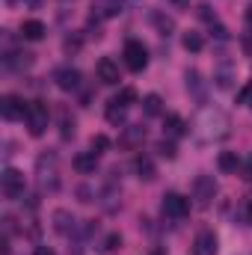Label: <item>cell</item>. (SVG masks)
<instances>
[{"mask_svg":"<svg viewBox=\"0 0 252 255\" xmlns=\"http://www.w3.org/2000/svg\"><path fill=\"white\" fill-rule=\"evenodd\" d=\"M48 122H51L48 104H45V101H30V107H27V130H30L33 136H42V133L48 130Z\"/></svg>","mask_w":252,"mask_h":255,"instance_id":"cell-3","label":"cell"},{"mask_svg":"<svg viewBox=\"0 0 252 255\" xmlns=\"http://www.w3.org/2000/svg\"><path fill=\"white\" fill-rule=\"evenodd\" d=\"M217 235L214 232H199L193 241V255H217Z\"/></svg>","mask_w":252,"mask_h":255,"instance_id":"cell-10","label":"cell"},{"mask_svg":"<svg viewBox=\"0 0 252 255\" xmlns=\"http://www.w3.org/2000/svg\"><path fill=\"white\" fill-rule=\"evenodd\" d=\"M151 21L157 24V30H160V36H169V33L175 30V21H172V18H163L160 12H151Z\"/></svg>","mask_w":252,"mask_h":255,"instance_id":"cell-19","label":"cell"},{"mask_svg":"<svg viewBox=\"0 0 252 255\" xmlns=\"http://www.w3.org/2000/svg\"><path fill=\"white\" fill-rule=\"evenodd\" d=\"M95 166H98V154H95V151H80V154L74 157V169H77L80 175H92Z\"/></svg>","mask_w":252,"mask_h":255,"instance_id":"cell-13","label":"cell"},{"mask_svg":"<svg viewBox=\"0 0 252 255\" xmlns=\"http://www.w3.org/2000/svg\"><path fill=\"white\" fill-rule=\"evenodd\" d=\"M125 113H127V104L122 98H110L107 101V122L119 125V122H125Z\"/></svg>","mask_w":252,"mask_h":255,"instance_id":"cell-16","label":"cell"},{"mask_svg":"<svg viewBox=\"0 0 252 255\" xmlns=\"http://www.w3.org/2000/svg\"><path fill=\"white\" fill-rule=\"evenodd\" d=\"M172 3H178V6H187L190 0H172Z\"/></svg>","mask_w":252,"mask_h":255,"instance_id":"cell-33","label":"cell"},{"mask_svg":"<svg viewBox=\"0 0 252 255\" xmlns=\"http://www.w3.org/2000/svg\"><path fill=\"white\" fill-rule=\"evenodd\" d=\"M247 217L252 220V196H247Z\"/></svg>","mask_w":252,"mask_h":255,"instance_id":"cell-31","label":"cell"},{"mask_svg":"<svg viewBox=\"0 0 252 255\" xmlns=\"http://www.w3.org/2000/svg\"><path fill=\"white\" fill-rule=\"evenodd\" d=\"M116 98H122V101H125L127 107H130V101L136 98V92H133V89H122V95H116Z\"/></svg>","mask_w":252,"mask_h":255,"instance_id":"cell-29","label":"cell"},{"mask_svg":"<svg viewBox=\"0 0 252 255\" xmlns=\"http://www.w3.org/2000/svg\"><path fill=\"white\" fill-rule=\"evenodd\" d=\"M116 247H122V238H119V235H110V238L104 241V250H107V253H113Z\"/></svg>","mask_w":252,"mask_h":255,"instance_id":"cell-27","label":"cell"},{"mask_svg":"<svg viewBox=\"0 0 252 255\" xmlns=\"http://www.w3.org/2000/svg\"><path fill=\"white\" fill-rule=\"evenodd\" d=\"M133 172H136L142 181H154V175H157L154 163H151L145 154H136V157H133Z\"/></svg>","mask_w":252,"mask_h":255,"instance_id":"cell-14","label":"cell"},{"mask_svg":"<svg viewBox=\"0 0 252 255\" xmlns=\"http://www.w3.org/2000/svg\"><path fill=\"white\" fill-rule=\"evenodd\" d=\"M122 57H125V65L130 71H142V68L148 65V48H145L142 42L130 39L125 45V51H122Z\"/></svg>","mask_w":252,"mask_h":255,"instance_id":"cell-5","label":"cell"},{"mask_svg":"<svg viewBox=\"0 0 252 255\" xmlns=\"http://www.w3.org/2000/svg\"><path fill=\"white\" fill-rule=\"evenodd\" d=\"M217 166H220L223 172H238L241 160H238V154H235V151H223V154L217 157Z\"/></svg>","mask_w":252,"mask_h":255,"instance_id":"cell-18","label":"cell"},{"mask_svg":"<svg viewBox=\"0 0 252 255\" xmlns=\"http://www.w3.org/2000/svg\"><path fill=\"white\" fill-rule=\"evenodd\" d=\"M54 80H57V86H60L63 92H74V89L80 86V71H77V68H57Z\"/></svg>","mask_w":252,"mask_h":255,"instance_id":"cell-11","label":"cell"},{"mask_svg":"<svg viewBox=\"0 0 252 255\" xmlns=\"http://www.w3.org/2000/svg\"><path fill=\"white\" fill-rule=\"evenodd\" d=\"M241 175H244L247 181H252V151H250V154H247V160L241 163Z\"/></svg>","mask_w":252,"mask_h":255,"instance_id":"cell-24","label":"cell"},{"mask_svg":"<svg viewBox=\"0 0 252 255\" xmlns=\"http://www.w3.org/2000/svg\"><path fill=\"white\" fill-rule=\"evenodd\" d=\"M104 148H110V139H107L104 133H98V136H92V151L98 154V151H104Z\"/></svg>","mask_w":252,"mask_h":255,"instance_id":"cell-23","label":"cell"},{"mask_svg":"<svg viewBox=\"0 0 252 255\" xmlns=\"http://www.w3.org/2000/svg\"><path fill=\"white\" fill-rule=\"evenodd\" d=\"M95 74H98V80L104 83V86H116L122 77H119V65L113 63L110 57H101L98 65H95Z\"/></svg>","mask_w":252,"mask_h":255,"instance_id":"cell-9","label":"cell"},{"mask_svg":"<svg viewBox=\"0 0 252 255\" xmlns=\"http://www.w3.org/2000/svg\"><path fill=\"white\" fill-rule=\"evenodd\" d=\"M33 255H57V253H54L51 247H36V253H33Z\"/></svg>","mask_w":252,"mask_h":255,"instance_id":"cell-30","label":"cell"},{"mask_svg":"<svg viewBox=\"0 0 252 255\" xmlns=\"http://www.w3.org/2000/svg\"><path fill=\"white\" fill-rule=\"evenodd\" d=\"M60 119H63V136H65V139H68V136L74 133V119L68 122V113H65V110H63V116H60Z\"/></svg>","mask_w":252,"mask_h":255,"instance_id":"cell-26","label":"cell"},{"mask_svg":"<svg viewBox=\"0 0 252 255\" xmlns=\"http://www.w3.org/2000/svg\"><path fill=\"white\" fill-rule=\"evenodd\" d=\"M163 133H166V136H172V139H178V136H184V133H187V122H184L181 116H175V113H172V116H166V119H163Z\"/></svg>","mask_w":252,"mask_h":255,"instance_id":"cell-15","label":"cell"},{"mask_svg":"<svg viewBox=\"0 0 252 255\" xmlns=\"http://www.w3.org/2000/svg\"><path fill=\"white\" fill-rule=\"evenodd\" d=\"M247 24H250V27H252V6H250V9H247Z\"/></svg>","mask_w":252,"mask_h":255,"instance_id":"cell-32","label":"cell"},{"mask_svg":"<svg viewBox=\"0 0 252 255\" xmlns=\"http://www.w3.org/2000/svg\"><path fill=\"white\" fill-rule=\"evenodd\" d=\"M202 45H205V39H202L199 33H193V30H190V33H184V48H187V51H193V54H196V51H202Z\"/></svg>","mask_w":252,"mask_h":255,"instance_id":"cell-22","label":"cell"},{"mask_svg":"<svg viewBox=\"0 0 252 255\" xmlns=\"http://www.w3.org/2000/svg\"><path fill=\"white\" fill-rule=\"evenodd\" d=\"M154 255H160V253H154Z\"/></svg>","mask_w":252,"mask_h":255,"instance_id":"cell-34","label":"cell"},{"mask_svg":"<svg viewBox=\"0 0 252 255\" xmlns=\"http://www.w3.org/2000/svg\"><path fill=\"white\" fill-rule=\"evenodd\" d=\"M142 107H145L148 116H160V113H163V101H160V95H145Z\"/></svg>","mask_w":252,"mask_h":255,"instance_id":"cell-20","label":"cell"},{"mask_svg":"<svg viewBox=\"0 0 252 255\" xmlns=\"http://www.w3.org/2000/svg\"><path fill=\"white\" fill-rule=\"evenodd\" d=\"M27 101L21 95H3L0 98V116L6 122H18V119H27Z\"/></svg>","mask_w":252,"mask_h":255,"instance_id":"cell-4","label":"cell"},{"mask_svg":"<svg viewBox=\"0 0 252 255\" xmlns=\"http://www.w3.org/2000/svg\"><path fill=\"white\" fill-rule=\"evenodd\" d=\"M193 130L202 142H220L232 133V122L220 107H202L196 122H193Z\"/></svg>","mask_w":252,"mask_h":255,"instance_id":"cell-1","label":"cell"},{"mask_svg":"<svg viewBox=\"0 0 252 255\" xmlns=\"http://www.w3.org/2000/svg\"><path fill=\"white\" fill-rule=\"evenodd\" d=\"M238 101H241V104H250V107H252V86H247V89L238 95Z\"/></svg>","mask_w":252,"mask_h":255,"instance_id":"cell-28","label":"cell"},{"mask_svg":"<svg viewBox=\"0 0 252 255\" xmlns=\"http://www.w3.org/2000/svg\"><path fill=\"white\" fill-rule=\"evenodd\" d=\"M214 80H217V86H220V89H229V86H232V80H235V74H232V68H229V65H220V71L214 74Z\"/></svg>","mask_w":252,"mask_h":255,"instance_id":"cell-21","label":"cell"},{"mask_svg":"<svg viewBox=\"0 0 252 255\" xmlns=\"http://www.w3.org/2000/svg\"><path fill=\"white\" fill-rule=\"evenodd\" d=\"M157 151H160V154H163V157H169V160H172V157H175V145H172V142H166V139H163V142H160V145H157Z\"/></svg>","mask_w":252,"mask_h":255,"instance_id":"cell-25","label":"cell"},{"mask_svg":"<svg viewBox=\"0 0 252 255\" xmlns=\"http://www.w3.org/2000/svg\"><path fill=\"white\" fill-rule=\"evenodd\" d=\"M45 33H48V30H45V24H42L39 18H27V21L21 24V36H24L27 42H42Z\"/></svg>","mask_w":252,"mask_h":255,"instance_id":"cell-12","label":"cell"},{"mask_svg":"<svg viewBox=\"0 0 252 255\" xmlns=\"http://www.w3.org/2000/svg\"><path fill=\"white\" fill-rule=\"evenodd\" d=\"M163 214L169 220H184L190 214V199L181 196V193H166L163 196Z\"/></svg>","mask_w":252,"mask_h":255,"instance_id":"cell-6","label":"cell"},{"mask_svg":"<svg viewBox=\"0 0 252 255\" xmlns=\"http://www.w3.org/2000/svg\"><path fill=\"white\" fill-rule=\"evenodd\" d=\"M36 181H39L42 190H51V193L60 187V163H57V154L54 151L51 154H42L36 160Z\"/></svg>","mask_w":252,"mask_h":255,"instance_id":"cell-2","label":"cell"},{"mask_svg":"<svg viewBox=\"0 0 252 255\" xmlns=\"http://www.w3.org/2000/svg\"><path fill=\"white\" fill-rule=\"evenodd\" d=\"M0 190H3L6 199H21V196H24V172L6 169V172L0 175Z\"/></svg>","mask_w":252,"mask_h":255,"instance_id":"cell-7","label":"cell"},{"mask_svg":"<svg viewBox=\"0 0 252 255\" xmlns=\"http://www.w3.org/2000/svg\"><path fill=\"white\" fill-rule=\"evenodd\" d=\"M54 229H57L60 235H68V232L74 229V217H71L68 211H54Z\"/></svg>","mask_w":252,"mask_h":255,"instance_id":"cell-17","label":"cell"},{"mask_svg":"<svg viewBox=\"0 0 252 255\" xmlns=\"http://www.w3.org/2000/svg\"><path fill=\"white\" fill-rule=\"evenodd\" d=\"M214 196H217V181L211 175H199L193 181V199L199 202V208H208Z\"/></svg>","mask_w":252,"mask_h":255,"instance_id":"cell-8","label":"cell"}]
</instances>
